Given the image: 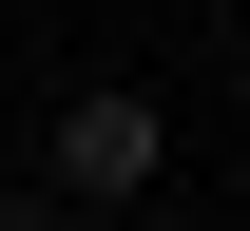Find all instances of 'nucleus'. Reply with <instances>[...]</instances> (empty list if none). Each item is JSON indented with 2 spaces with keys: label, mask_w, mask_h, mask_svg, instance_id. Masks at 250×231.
<instances>
[{
  "label": "nucleus",
  "mask_w": 250,
  "mask_h": 231,
  "mask_svg": "<svg viewBox=\"0 0 250 231\" xmlns=\"http://www.w3.org/2000/svg\"><path fill=\"white\" fill-rule=\"evenodd\" d=\"M58 193H96V212L154 193V97H77V116H58Z\"/></svg>",
  "instance_id": "obj_1"
},
{
  "label": "nucleus",
  "mask_w": 250,
  "mask_h": 231,
  "mask_svg": "<svg viewBox=\"0 0 250 231\" xmlns=\"http://www.w3.org/2000/svg\"><path fill=\"white\" fill-rule=\"evenodd\" d=\"M0 231H58V212H0Z\"/></svg>",
  "instance_id": "obj_2"
}]
</instances>
